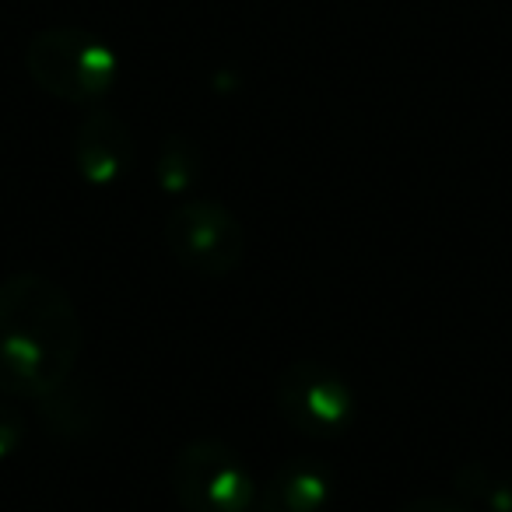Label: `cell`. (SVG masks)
Here are the masks:
<instances>
[{
  "instance_id": "6da1fadb",
  "label": "cell",
  "mask_w": 512,
  "mask_h": 512,
  "mask_svg": "<svg viewBox=\"0 0 512 512\" xmlns=\"http://www.w3.org/2000/svg\"><path fill=\"white\" fill-rule=\"evenodd\" d=\"M85 323L64 285L46 274H11L0 281V393L46 397L74 376Z\"/></svg>"
},
{
  "instance_id": "7a4b0ae2",
  "label": "cell",
  "mask_w": 512,
  "mask_h": 512,
  "mask_svg": "<svg viewBox=\"0 0 512 512\" xmlns=\"http://www.w3.org/2000/svg\"><path fill=\"white\" fill-rule=\"evenodd\" d=\"M25 71L46 95L71 106L106 99L120 81V57L106 39L74 25H53L29 39Z\"/></svg>"
},
{
  "instance_id": "3957f363",
  "label": "cell",
  "mask_w": 512,
  "mask_h": 512,
  "mask_svg": "<svg viewBox=\"0 0 512 512\" xmlns=\"http://www.w3.org/2000/svg\"><path fill=\"white\" fill-rule=\"evenodd\" d=\"M172 498L183 512H253L256 477L221 439H193L172 460Z\"/></svg>"
},
{
  "instance_id": "277c9868",
  "label": "cell",
  "mask_w": 512,
  "mask_h": 512,
  "mask_svg": "<svg viewBox=\"0 0 512 512\" xmlns=\"http://www.w3.org/2000/svg\"><path fill=\"white\" fill-rule=\"evenodd\" d=\"M165 242L179 267L197 278H228L246 256V228L221 200H179L165 221Z\"/></svg>"
},
{
  "instance_id": "5b68a950",
  "label": "cell",
  "mask_w": 512,
  "mask_h": 512,
  "mask_svg": "<svg viewBox=\"0 0 512 512\" xmlns=\"http://www.w3.org/2000/svg\"><path fill=\"white\" fill-rule=\"evenodd\" d=\"M278 411L306 439H341L355 421V390L323 362H292L278 376Z\"/></svg>"
},
{
  "instance_id": "8992f818",
  "label": "cell",
  "mask_w": 512,
  "mask_h": 512,
  "mask_svg": "<svg viewBox=\"0 0 512 512\" xmlns=\"http://www.w3.org/2000/svg\"><path fill=\"white\" fill-rule=\"evenodd\" d=\"M74 169L88 186H113L130 172L134 162V134L109 109H92L74 130Z\"/></svg>"
},
{
  "instance_id": "52a82bcc",
  "label": "cell",
  "mask_w": 512,
  "mask_h": 512,
  "mask_svg": "<svg viewBox=\"0 0 512 512\" xmlns=\"http://www.w3.org/2000/svg\"><path fill=\"white\" fill-rule=\"evenodd\" d=\"M330 498H334V481L327 467L313 460H292L260 484L253 512H323Z\"/></svg>"
},
{
  "instance_id": "ba28073f",
  "label": "cell",
  "mask_w": 512,
  "mask_h": 512,
  "mask_svg": "<svg viewBox=\"0 0 512 512\" xmlns=\"http://www.w3.org/2000/svg\"><path fill=\"white\" fill-rule=\"evenodd\" d=\"M39 421L50 435L57 439H88L95 428L106 418V400L85 379H67L57 390H50L46 397L36 400Z\"/></svg>"
},
{
  "instance_id": "9c48e42d",
  "label": "cell",
  "mask_w": 512,
  "mask_h": 512,
  "mask_svg": "<svg viewBox=\"0 0 512 512\" xmlns=\"http://www.w3.org/2000/svg\"><path fill=\"white\" fill-rule=\"evenodd\" d=\"M456 495L467 509L512 512V467L467 463L456 470Z\"/></svg>"
},
{
  "instance_id": "30bf717a",
  "label": "cell",
  "mask_w": 512,
  "mask_h": 512,
  "mask_svg": "<svg viewBox=\"0 0 512 512\" xmlns=\"http://www.w3.org/2000/svg\"><path fill=\"white\" fill-rule=\"evenodd\" d=\"M200 165L204 162H200V151L190 137H183V134L165 137L162 148H158V155H155L158 190L169 193V197H183V193H190L200 179Z\"/></svg>"
},
{
  "instance_id": "8fae6325",
  "label": "cell",
  "mask_w": 512,
  "mask_h": 512,
  "mask_svg": "<svg viewBox=\"0 0 512 512\" xmlns=\"http://www.w3.org/2000/svg\"><path fill=\"white\" fill-rule=\"evenodd\" d=\"M25 442V414L0 393V460H8Z\"/></svg>"
},
{
  "instance_id": "7c38bea8",
  "label": "cell",
  "mask_w": 512,
  "mask_h": 512,
  "mask_svg": "<svg viewBox=\"0 0 512 512\" xmlns=\"http://www.w3.org/2000/svg\"><path fill=\"white\" fill-rule=\"evenodd\" d=\"M400 512H470L460 498H439V495H428V498H414L407 502Z\"/></svg>"
}]
</instances>
